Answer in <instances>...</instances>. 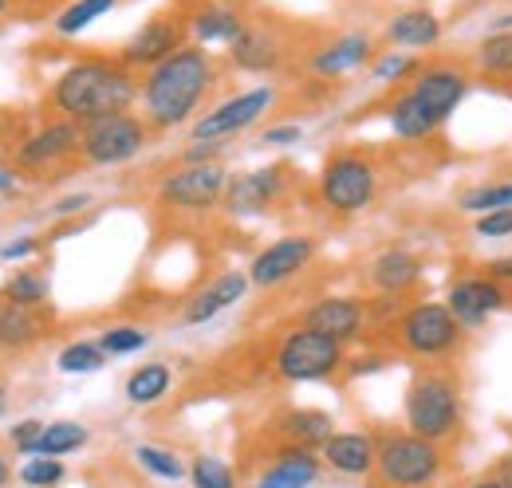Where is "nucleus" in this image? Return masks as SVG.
<instances>
[{
    "mask_svg": "<svg viewBox=\"0 0 512 488\" xmlns=\"http://www.w3.org/2000/svg\"><path fill=\"white\" fill-rule=\"evenodd\" d=\"M134 457H138V465H142L146 473H154V477H162V481H182V477H186V465H182L170 449L138 445V449H134Z\"/></svg>",
    "mask_w": 512,
    "mask_h": 488,
    "instance_id": "obj_34",
    "label": "nucleus"
},
{
    "mask_svg": "<svg viewBox=\"0 0 512 488\" xmlns=\"http://www.w3.org/2000/svg\"><path fill=\"white\" fill-rule=\"evenodd\" d=\"M386 40H390L394 48H414V52L434 48V44L442 40V20H438V12H430V8H402V12L390 16Z\"/></svg>",
    "mask_w": 512,
    "mask_h": 488,
    "instance_id": "obj_23",
    "label": "nucleus"
},
{
    "mask_svg": "<svg viewBox=\"0 0 512 488\" xmlns=\"http://www.w3.org/2000/svg\"><path fill=\"white\" fill-rule=\"evenodd\" d=\"M0 189H12V174L8 170H0Z\"/></svg>",
    "mask_w": 512,
    "mask_h": 488,
    "instance_id": "obj_49",
    "label": "nucleus"
},
{
    "mask_svg": "<svg viewBox=\"0 0 512 488\" xmlns=\"http://www.w3.org/2000/svg\"><path fill=\"white\" fill-rule=\"evenodd\" d=\"M146 343H150V331H142V327H107L103 339H99V347L107 355H134Z\"/></svg>",
    "mask_w": 512,
    "mask_h": 488,
    "instance_id": "obj_38",
    "label": "nucleus"
},
{
    "mask_svg": "<svg viewBox=\"0 0 512 488\" xmlns=\"http://www.w3.org/2000/svg\"><path fill=\"white\" fill-rule=\"evenodd\" d=\"M284 182H288V166H264V170H253V174H241L225 189V209L233 217L264 213L284 193Z\"/></svg>",
    "mask_w": 512,
    "mask_h": 488,
    "instance_id": "obj_16",
    "label": "nucleus"
},
{
    "mask_svg": "<svg viewBox=\"0 0 512 488\" xmlns=\"http://www.w3.org/2000/svg\"><path fill=\"white\" fill-rule=\"evenodd\" d=\"M134 95H138V83L127 63L91 56V60L71 63L56 79L52 107L60 111V119L87 126V122L111 119V115H127Z\"/></svg>",
    "mask_w": 512,
    "mask_h": 488,
    "instance_id": "obj_2",
    "label": "nucleus"
},
{
    "mask_svg": "<svg viewBox=\"0 0 512 488\" xmlns=\"http://www.w3.org/2000/svg\"><path fill=\"white\" fill-rule=\"evenodd\" d=\"M312 256H316V241L312 237H304V233L280 237V241L268 244L264 252H256V260L249 264V280H253L256 288H276V284L300 276L312 264Z\"/></svg>",
    "mask_w": 512,
    "mask_h": 488,
    "instance_id": "obj_14",
    "label": "nucleus"
},
{
    "mask_svg": "<svg viewBox=\"0 0 512 488\" xmlns=\"http://www.w3.org/2000/svg\"><path fill=\"white\" fill-rule=\"evenodd\" d=\"M422 272H426V264H422L418 252H410V248H386V252H379L371 260L367 280H371V288L379 296H406L422 280Z\"/></svg>",
    "mask_w": 512,
    "mask_h": 488,
    "instance_id": "obj_18",
    "label": "nucleus"
},
{
    "mask_svg": "<svg viewBox=\"0 0 512 488\" xmlns=\"http://www.w3.org/2000/svg\"><path fill=\"white\" fill-rule=\"evenodd\" d=\"M190 477H193V488H237L233 469H229L221 457H197Z\"/></svg>",
    "mask_w": 512,
    "mask_h": 488,
    "instance_id": "obj_37",
    "label": "nucleus"
},
{
    "mask_svg": "<svg viewBox=\"0 0 512 488\" xmlns=\"http://www.w3.org/2000/svg\"><path fill=\"white\" fill-rule=\"evenodd\" d=\"M485 276L497 280V284H512V256H493L485 264Z\"/></svg>",
    "mask_w": 512,
    "mask_h": 488,
    "instance_id": "obj_44",
    "label": "nucleus"
},
{
    "mask_svg": "<svg viewBox=\"0 0 512 488\" xmlns=\"http://www.w3.org/2000/svg\"><path fill=\"white\" fill-rule=\"evenodd\" d=\"M406 91L418 99V107L430 119L442 126L461 107V99L469 95V71L457 67V63H430V67H418V75Z\"/></svg>",
    "mask_w": 512,
    "mask_h": 488,
    "instance_id": "obj_12",
    "label": "nucleus"
},
{
    "mask_svg": "<svg viewBox=\"0 0 512 488\" xmlns=\"http://www.w3.org/2000/svg\"><path fill=\"white\" fill-rule=\"evenodd\" d=\"M229 56H233V63L241 71L264 75V71H276L280 67V60H284V40L272 28H264V24H245V32L237 36V44H229Z\"/></svg>",
    "mask_w": 512,
    "mask_h": 488,
    "instance_id": "obj_21",
    "label": "nucleus"
},
{
    "mask_svg": "<svg viewBox=\"0 0 512 488\" xmlns=\"http://www.w3.org/2000/svg\"><path fill=\"white\" fill-rule=\"evenodd\" d=\"M190 32L197 44H237V36L245 32V16L233 4H201L193 12Z\"/></svg>",
    "mask_w": 512,
    "mask_h": 488,
    "instance_id": "obj_26",
    "label": "nucleus"
},
{
    "mask_svg": "<svg viewBox=\"0 0 512 488\" xmlns=\"http://www.w3.org/2000/svg\"><path fill=\"white\" fill-rule=\"evenodd\" d=\"M79 142H83V126L56 119L48 122L44 130H36L28 142H20L16 162L24 170H52V166H64L71 154H79Z\"/></svg>",
    "mask_w": 512,
    "mask_h": 488,
    "instance_id": "obj_15",
    "label": "nucleus"
},
{
    "mask_svg": "<svg viewBox=\"0 0 512 488\" xmlns=\"http://www.w3.org/2000/svg\"><path fill=\"white\" fill-rule=\"evenodd\" d=\"M379 193V170L367 154L359 150H339L327 158L320 174V197L323 205L339 217H351V213H363Z\"/></svg>",
    "mask_w": 512,
    "mask_h": 488,
    "instance_id": "obj_6",
    "label": "nucleus"
},
{
    "mask_svg": "<svg viewBox=\"0 0 512 488\" xmlns=\"http://www.w3.org/2000/svg\"><path fill=\"white\" fill-rule=\"evenodd\" d=\"M406 75H418V60L406 56V52H386L383 60L375 63V79L379 83H398Z\"/></svg>",
    "mask_w": 512,
    "mask_h": 488,
    "instance_id": "obj_40",
    "label": "nucleus"
},
{
    "mask_svg": "<svg viewBox=\"0 0 512 488\" xmlns=\"http://www.w3.org/2000/svg\"><path fill=\"white\" fill-rule=\"evenodd\" d=\"M343 363H347L343 343L327 339V335L312 331V327L288 331L280 339V347H276V359H272L276 378H284V382H320V378L339 374Z\"/></svg>",
    "mask_w": 512,
    "mask_h": 488,
    "instance_id": "obj_7",
    "label": "nucleus"
},
{
    "mask_svg": "<svg viewBox=\"0 0 512 488\" xmlns=\"http://www.w3.org/2000/svg\"><path fill=\"white\" fill-rule=\"evenodd\" d=\"M477 63L489 75H509L512 71V32H489V40L477 48Z\"/></svg>",
    "mask_w": 512,
    "mask_h": 488,
    "instance_id": "obj_33",
    "label": "nucleus"
},
{
    "mask_svg": "<svg viewBox=\"0 0 512 488\" xmlns=\"http://www.w3.org/2000/svg\"><path fill=\"white\" fill-rule=\"evenodd\" d=\"M103 363H107V351L99 343H71L60 351V370L64 374H95Z\"/></svg>",
    "mask_w": 512,
    "mask_h": 488,
    "instance_id": "obj_36",
    "label": "nucleus"
},
{
    "mask_svg": "<svg viewBox=\"0 0 512 488\" xmlns=\"http://www.w3.org/2000/svg\"><path fill=\"white\" fill-rule=\"evenodd\" d=\"M44 335H48V319L36 307L0 300V347L4 351H24Z\"/></svg>",
    "mask_w": 512,
    "mask_h": 488,
    "instance_id": "obj_25",
    "label": "nucleus"
},
{
    "mask_svg": "<svg viewBox=\"0 0 512 488\" xmlns=\"http://www.w3.org/2000/svg\"><path fill=\"white\" fill-rule=\"evenodd\" d=\"M4 8H8V0H0V12H4Z\"/></svg>",
    "mask_w": 512,
    "mask_h": 488,
    "instance_id": "obj_52",
    "label": "nucleus"
},
{
    "mask_svg": "<svg viewBox=\"0 0 512 488\" xmlns=\"http://www.w3.org/2000/svg\"><path fill=\"white\" fill-rule=\"evenodd\" d=\"M375 457H379V437H371V433H331L323 441V461L339 477L375 473Z\"/></svg>",
    "mask_w": 512,
    "mask_h": 488,
    "instance_id": "obj_19",
    "label": "nucleus"
},
{
    "mask_svg": "<svg viewBox=\"0 0 512 488\" xmlns=\"http://www.w3.org/2000/svg\"><path fill=\"white\" fill-rule=\"evenodd\" d=\"M36 252V241H16V244H4L0 248V260H24Z\"/></svg>",
    "mask_w": 512,
    "mask_h": 488,
    "instance_id": "obj_46",
    "label": "nucleus"
},
{
    "mask_svg": "<svg viewBox=\"0 0 512 488\" xmlns=\"http://www.w3.org/2000/svg\"><path fill=\"white\" fill-rule=\"evenodd\" d=\"M249 272H221L213 284H205L197 296L186 300V311H182V323H209L213 315H221L225 307H233L237 300H245V292H249Z\"/></svg>",
    "mask_w": 512,
    "mask_h": 488,
    "instance_id": "obj_20",
    "label": "nucleus"
},
{
    "mask_svg": "<svg viewBox=\"0 0 512 488\" xmlns=\"http://www.w3.org/2000/svg\"><path fill=\"white\" fill-rule=\"evenodd\" d=\"M146 142H150V122L127 111V115L87 122L83 142H79V158L91 166H123L146 150Z\"/></svg>",
    "mask_w": 512,
    "mask_h": 488,
    "instance_id": "obj_8",
    "label": "nucleus"
},
{
    "mask_svg": "<svg viewBox=\"0 0 512 488\" xmlns=\"http://www.w3.org/2000/svg\"><path fill=\"white\" fill-rule=\"evenodd\" d=\"M229 189V174L221 162H193L174 170L166 182L158 185V201L170 209H186V213H205L213 209Z\"/></svg>",
    "mask_w": 512,
    "mask_h": 488,
    "instance_id": "obj_9",
    "label": "nucleus"
},
{
    "mask_svg": "<svg viewBox=\"0 0 512 488\" xmlns=\"http://www.w3.org/2000/svg\"><path fill=\"white\" fill-rule=\"evenodd\" d=\"M446 307L453 311V319H457L465 331H477V327H485L497 311L509 307V288L497 284V280H489V276H461V280H453V288H449Z\"/></svg>",
    "mask_w": 512,
    "mask_h": 488,
    "instance_id": "obj_13",
    "label": "nucleus"
},
{
    "mask_svg": "<svg viewBox=\"0 0 512 488\" xmlns=\"http://www.w3.org/2000/svg\"><path fill=\"white\" fill-rule=\"evenodd\" d=\"M79 445H87V429L75 422H56V426H44L40 441L32 445V457H64Z\"/></svg>",
    "mask_w": 512,
    "mask_h": 488,
    "instance_id": "obj_30",
    "label": "nucleus"
},
{
    "mask_svg": "<svg viewBox=\"0 0 512 488\" xmlns=\"http://www.w3.org/2000/svg\"><path fill=\"white\" fill-rule=\"evenodd\" d=\"M280 433L288 445H304V449H316L331 437V418L320 410H288L280 418Z\"/></svg>",
    "mask_w": 512,
    "mask_h": 488,
    "instance_id": "obj_28",
    "label": "nucleus"
},
{
    "mask_svg": "<svg viewBox=\"0 0 512 488\" xmlns=\"http://www.w3.org/2000/svg\"><path fill=\"white\" fill-rule=\"evenodd\" d=\"M371 52H375L371 36L351 32V36H339V40L323 44L320 52L312 56V71H316V75H323V79H335V75H347V71L363 67V63L371 60Z\"/></svg>",
    "mask_w": 512,
    "mask_h": 488,
    "instance_id": "obj_24",
    "label": "nucleus"
},
{
    "mask_svg": "<svg viewBox=\"0 0 512 488\" xmlns=\"http://www.w3.org/2000/svg\"><path fill=\"white\" fill-rule=\"evenodd\" d=\"M170 382H174L170 366L146 363L127 378V398L134 402V406H154V402H162V398L170 394Z\"/></svg>",
    "mask_w": 512,
    "mask_h": 488,
    "instance_id": "obj_29",
    "label": "nucleus"
},
{
    "mask_svg": "<svg viewBox=\"0 0 512 488\" xmlns=\"http://www.w3.org/2000/svg\"><path fill=\"white\" fill-rule=\"evenodd\" d=\"M20 481L28 488H52L64 481V465L56 457H32L24 469H20Z\"/></svg>",
    "mask_w": 512,
    "mask_h": 488,
    "instance_id": "obj_39",
    "label": "nucleus"
},
{
    "mask_svg": "<svg viewBox=\"0 0 512 488\" xmlns=\"http://www.w3.org/2000/svg\"><path fill=\"white\" fill-rule=\"evenodd\" d=\"M320 477V457L304 445H288L276 453V461L260 473L253 488H308Z\"/></svg>",
    "mask_w": 512,
    "mask_h": 488,
    "instance_id": "obj_22",
    "label": "nucleus"
},
{
    "mask_svg": "<svg viewBox=\"0 0 512 488\" xmlns=\"http://www.w3.org/2000/svg\"><path fill=\"white\" fill-rule=\"evenodd\" d=\"M40 433H44V422H20V426L12 429V445L20 453H32V445L40 441Z\"/></svg>",
    "mask_w": 512,
    "mask_h": 488,
    "instance_id": "obj_43",
    "label": "nucleus"
},
{
    "mask_svg": "<svg viewBox=\"0 0 512 488\" xmlns=\"http://www.w3.org/2000/svg\"><path fill=\"white\" fill-rule=\"evenodd\" d=\"M4 300L24 307H44V300H48V280L40 272H16L8 280V288H4Z\"/></svg>",
    "mask_w": 512,
    "mask_h": 488,
    "instance_id": "obj_35",
    "label": "nucleus"
},
{
    "mask_svg": "<svg viewBox=\"0 0 512 488\" xmlns=\"http://www.w3.org/2000/svg\"><path fill=\"white\" fill-rule=\"evenodd\" d=\"M406 429L446 445L461 433V382L446 366H422L406 386Z\"/></svg>",
    "mask_w": 512,
    "mask_h": 488,
    "instance_id": "obj_3",
    "label": "nucleus"
},
{
    "mask_svg": "<svg viewBox=\"0 0 512 488\" xmlns=\"http://www.w3.org/2000/svg\"><path fill=\"white\" fill-rule=\"evenodd\" d=\"M497 477H501V481L512 488V453H505V457H501V465H497Z\"/></svg>",
    "mask_w": 512,
    "mask_h": 488,
    "instance_id": "obj_48",
    "label": "nucleus"
},
{
    "mask_svg": "<svg viewBox=\"0 0 512 488\" xmlns=\"http://www.w3.org/2000/svg\"><path fill=\"white\" fill-rule=\"evenodd\" d=\"M477 237H485V241H501V237H512V209H497V213H485V217H477Z\"/></svg>",
    "mask_w": 512,
    "mask_h": 488,
    "instance_id": "obj_41",
    "label": "nucleus"
},
{
    "mask_svg": "<svg viewBox=\"0 0 512 488\" xmlns=\"http://www.w3.org/2000/svg\"><path fill=\"white\" fill-rule=\"evenodd\" d=\"M190 20L193 16H182V12H158V16H150V20L127 40V48L119 52V60L127 63L130 71H134V67H146V71L158 67L162 60H170L174 52L186 48Z\"/></svg>",
    "mask_w": 512,
    "mask_h": 488,
    "instance_id": "obj_10",
    "label": "nucleus"
},
{
    "mask_svg": "<svg viewBox=\"0 0 512 488\" xmlns=\"http://www.w3.org/2000/svg\"><path fill=\"white\" fill-rule=\"evenodd\" d=\"M363 323H367V307L359 300H351V296H327V300L304 311V327L320 331V335L343 343V347L363 335Z\"/></svg>",
    "mask_w": 512,
    "mask_h": 488,
    "instance_id": "obj_17",
    "label": "nucleus"
},
{
    "mask_svg": "<svg viewBox=\"0 0 512 488\" xmlns=\"http://www.w3.org/2000/svg\"><path fill=\"white\" fill-rule=\"evenodd\" d=\"M465 488H509L497 473H489V477H477V481H469Z\"/></svg>",
    "mask_w": 512,
    "mask_h": 488,
    "instance_id": "obj_47",
    "label": "nucleus"
},
{
    "mask_svg": "<svg viewBox=\"0 0 512 488\" xmlns=\"http://www.w3.org/2000/svg\"><path fill=\"white\" fill-rule=\"evenodd\" d=\"M461 213H473V217H485V213H497V209H512V182H485L469 193H461Z\"/></svg>",
    "mask_w": 512,
    "mask_h": 488,
    "instance_id": "obj_31",
    "label": "nucleus"
},
{
    "mask_svg": "<svg viewBox=\"0 0 512 488\" xmlns=\"http://www.w3.org/2000/svg\"><path fill=\"white\" fill-rule=\"evenodd\" d=\"M0 414H4V394H0Z\"/></svg>",
    "mask_w": 512,
    "mask_h": 488,
    "instance_id": "obj_51",
    "label": "nucleus"
},
{
    "mask_svg": "<svg viewBox=\"0 0 512 488\" xmlns=\"http://www.w3.org/2000/svg\"><path fill=\"white\" fill-rule=\"evenodd\" d=\"M8 485V465H4V457H0V488Z\"/></svg>",
    "mask_w": 512,
    "mask_h": 488,
    "instance_id": "obj_50",
    "label": "nucleus"
},
{
    "mask_svg": "<svg viewBox=\"0 0 512 488\" xmlns=\"http://www.w3.org/2000/svg\"><path fill=\"white\" fill-rule=\"evenodd\" d=\"M272 107H276V91H272V87L241 91V95L225 99L221 107L205 111L201 119L193 122V142H225V138H233V134L256 126Z\"/></svg>",
    "mask_w": 512,
    "mask_h": 488,
    "instance_id": "obj_11",
    "label": "nucleus"
},
{
    "mask_svg": "<svg viewBox=\"0 0 512 488\" xmlns=\"http://www.w3.org/2000/svg\"><path fill=\"white\" fill-rule=\"evenodd\" d=\"M386 119H390V130H394L402 142H422V138H430V134L438 130V122L418 107V99H414L410 91H402V95L390 99Z\"/></svg>",
    "mask_w": 512,
    "mask_h": 488,
    "instance_id": "obj_27",
    "label": "nucleus"
},
{
    "mask_svg": "<svg viewBox=\"0 0 512 488\" xmlns=\"http://www.w3.org/2000/svg\"><path fill=\"white\" fill-rule=\"evenodd\" d=\"M390 335H394V347L402 355L438 363V359L457 355V347L465 339V327L453 319V311L446 304L422 300V304H410L402 315H394Z\"/></svg>",
    "mask_w": 512,
    "mask_h": 488,
    "instance_id": "obj_5",
    "label": "nucleus"
},
{
    "mask_svg": "<svg viewBox=\"0 0 512 488\" xmlns=\"http://www.w3.org/2000/svg\"><path fill=\"white\" fill-rule=\"evenodd\" d=\"M111 8H115V0H75V4H67L64 12L56 16V32L60 36H79L83 28H91Z\"/></svg>",
    "mask_w": 512,
    "mask_h": 488,
    "instance_id": "obj_32",
    "label": "nucleus"
},
{
    "mask_svg": "<svg viewBox=\"0 0 512 488\" xmlns=\"http://www.w3.org/2000/svg\"><path fill=\"white\" fill-rule=\"evenodd\" d=\"M300 138H304V130L296 122H284V126H268L264 130V146H292Z\"/></svg>",
    "mask_w": 512,
    "mask_h": 488,
    "instance_id": "obj_42",
    "label": "nucleus"
},
{
    "mask_svg": "<svg viewBox=\"0 0 512 488\" xmlns=\"http://www.w3.org/2000/svg\"><path fill=\"white\" fill-rule=\"evenodd\" d=\"M91 205V197L87 193H75V197H64L60 205H56V217H71V213H83Z\"/></svg>",
    "mask_w": 512,
    "mask_h": 488,
    "instance_id": "obj_45",
    "label": "nucleus"
},
{
    "mask_svg": "<svg viewBox=\"0 0 512 488\" xmlns=\"http://www.w3.org/2000/svg\"><path fill=\"white\" fill-rule=\"evenodd\" d=\"M217 83V63L201 44H186L170 60L146 71L142 79V119L150 130L182 126L205 103V95Z\"/></svg>",
    "mask_w": 512,
    "mask_h": 488,
    "instance_id": "obj_1",
    "label": "nucleus"
},
{
    "mask_svg": "<svg viewBox=\"0 0 512 488\" xmlns=\"http://www.w3.org/2000/svg\"><path fill=\"white\" fill-rule=\"evenodd\" d=\"M375 473L383 488H434L446 473V449L418 433H383Z\"/></svg>",
    "mask_w": 512,
    "mask_h": 488,
    "instance_id": "obj_4",
    "label": "nucleus"
}]
</instances>
